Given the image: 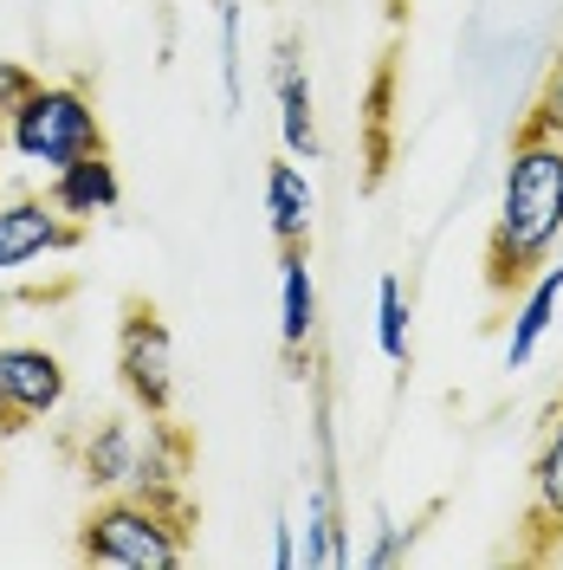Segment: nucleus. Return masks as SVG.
<instances>
[{
    "mask_svg": "<svg viewBox=\"0 0 563 570\" xmlns=\"http://www.w3.org/2000/svg\"><path fill=\"white\" fill-rule=\"evenodd\" d=\"M563 247V142L518 124L498 176V214L486 234V285L518 292V285L557 259Z\"/></svg>",
    "mask_w": 563,
    "mask_h": 570,
    "instance_id": "1",
    "label": "nucleus"
},
{
    "mask_svg": "<svg viewBox=\"0 0 563 570\" xmlns=\"http://www.w3.org/2000/svg\"><path fill=\"white\" fill-rule=\"evenodd\" d=\"M105 142V117L91 105L85 85H66V78H39L20 105L7 110V156L27 163L39 176H59L78 156H98Z\"/></svg>",
    "mask_w": 563,
    "mask_h": 570,
    "instance_id": "2",
    "label": "nucleus"
},
{
    "mask_svg": "<svg viewBox=\"0 0 563 570\" xmlns=\"http://www.w3.org/2000/svg\"><path fill=\"white\" fill-rule=\"evenodd\" d=\"M78 558L110 570H181L188 564V519L137 493H98V505L78 525Z\"/></svg>",
    "mask_w": 563,
    "mask_h": 570,
    "instance_id": "3",
    "label": "nucleus"
},
{
    "mask_svg": "<svg viewBox=\"0 0 563 570\" xmlns=\"http://www.w3.org/2000/svg\"><path fill=\"white\" fill-rule=\"evenodd\" d=\"M117 383L137 415H176V337L156 318V305H130L117 324Z\"/></svg>",
    "mask_w": 563,
    "mask_h": 570,
    "instance_id": "4",
    "label": "nucleus"
},
{
    "mask_svg": "<svg viewBox=\"0 0 563 570\" xmlns=\"http://www.w3.org/2000/svg\"><path fill=\"white\" fill-rule=\"evenodd\" d=\"M71 402V370L46 344L0 337V434H20L33 422H52Z\"/></svg>",
    "mask_w": 563,
    "mask_h": 570,
    "instance_id": "5",
    "label": "nucleus"
},
{
    "mask_svg": "<svg viewBox=\"0 0 563 570\" xmlns=\"http://www.w3.org/2000/svg\"><path fill=\"white\" fill-rule=\"evenodd\" d=\"M78 240L85 227L52 208V195H0V279L27 273L39 259H59Z\"/></svg>",
    "mask_w": 563,
    "mask_h": 570,
    "instance_id": "6",
    "label": "nucleus"
},
{
    "mask_svg": "<svg viewBox=\"0 0 563 570\" xmlns=\"http://www.w3.org/2000/svg\"><path fill=\"white\" fill-rule=\"evenodd\" d=\"M124 493L149 499L162 512H181L188 519V428H176L169 415L142 428V454H137V480Z\"/></svg>",
    "mask_w": 563,
    "mask_h": 570,
    "instance_id": "7",
    "label": "nucleus"
},
{
    "mask_svg": "<svg viewBox=\"0 0 563 570\" xmlns=\"http://www.w3.org/2000/svg\"><path fill=\"white\" fill-rule=\"evenodd\" d=\"M557 305H563V259H544V266L518 285L512 331H505V351H498V363H505L512 376H518V370H531L537 344H544V337H551V324H557Z\"/></svg>",
    "mask_w": 563,
    "mask_h": 570,
    "instance_id": "8",
    "label": "nucleus"
},
{
    "mask_svg": "<svg viewBox=\"0 0 563 570\" xmlns=\"http://www.w3.org/2000/svg\"><path fill=\"white\" fill-rule=\"evenodd\" d=\"M137 454H142V428L130 415H98L78 441V480L91 493H124L137 480Z\"/></svg>",
    "mask_w": 563,
    "mask_h": 570,
    "instance_id": "9",
    "label": "nucleus"
},
{
    "mask_svg": "<svg viewBox=\"0 0 563 570\" xmlns=\"http://www.w3.org/2000/svg\"><path fill=\"white\" fill-rule=\"evenodd\" d=\"M46 195H52V208L59 214H71L78 227H91L98 214H117V202H124V176H117L110 149H98V156L66 163L59 176H46Z\"/></svg>",
    "mask_w": 563,
    "mask_h": 570,
    "instance_id": "10",
    "label": "nucleus"
},
{
    "mask_svg": "<svg viewBox=\"0 0 563 570\" xmlns=\"http://www.w3.org/2000/svg\"><path fill=\"white\" fill-rule=\"evenodd\" d=\"M273 98H279L285 156H298V163H317V105H312V78H305V59H298V39H279V52H273Z\"/></svg>",
    "mask_w": 563,
    "mask_h": 570,
    "instance_id": "11",
    "label": "nucleus"
},
{
    "mask_svg": "<svg viewBox=\"0 0 563 570\" xmlns=\"http://www.w3.org/2000/svg\"><path fill=\"white\" fill-rule=\"evenodd\" d=\"M317 337V285H312V247H279V344L285 363L305 376V351Z\"/></svg>",
    "mask_w": 563,
    "mask_h": 570,
    "instance_id": "12",
    "label": "nucleus"
},
{
    "mask_svg": "<svg viewBox=\"0 0 563 570\" xmlns=\"http://www.w3.org/2000/svg\"><path fill=\"white\" fill-rule=\"evenodd\" d=\"M266 227H273V240H279V247H312L317 188H312V176L298 169V156L266 163Z\"/></svg>",
    "mask_w": 563,
    "mask_h": 570,
    "instance_id": "13",
    "label": "nucleus"
},
{
    "mask_svg": "<svg viewBox=\"0 0 563 570\" xmlns=\"http://www.w3.org/2000/svg\"><path fill=\"white\" fill-rule=\"evenodd\" d=\"M298 564H312V570H337V564H350V538H344V519H337L330 466H324V480H317L312 499H305V551H298Z\"/></svg>",
    "mask_w": 563,
    "mask_h": 570,
    "instance_id": "14",
    "label": "nucleus"
},
{
    "mask_svg": "<svg viewBox=\"0 0 563 570\" xmlns=\"http://www.w3.org/2000/svg\"><path fill=\"white\" fill-rule=\"evenodd\" d=\"M531 525H563V415L531 454Z\"/></svg>",
    "mask_w": 563,
    "mask_h": 570,
    "instance_id": "15",
    "label": "nucleus"
},
{
    "mask_svg": "<svg viewBox=\"0 0 563 570\" xmlns=\"http://www.w3.org/2000/svg\"><path fill=\"white\" fill-rule=\"evenodd\" d=\"M376 351L388 363H408L415 356V305H408V292H402L395 273L376 279Z\"/></svg>",
    "mask_w": 563,
    "mask_h": 570,
    "instance_id": "16",
    "label": "nucleus"
},
{
    "mask_svg": "<svg viewBox=\"0 0 563 570\" xmlns=\"http://www.w3.org/2000/svg\"><path fill=\"white\" fill-rule=\"evenodd\" d=\"M388 98H395V66H376L369 105H363V124H369V188H376L383 169H388Z\"/></svg>",
    "mask_w": 563,
    "mask_h": 570,
    "instance_id": "17",
    "label": "nucleus"
},
{
    "mask_svg": "<svg viewBox=\"0 0 563 570\" xmlns=\"http://www.w3.org/2000/svg\"><path fill=\"white\" fill-rule=\"evenodd\" d=\"M220 13V98L227 110L247 105V85H240V0H214Z\"/></svg>",
    "mask_w": 563,
    "mask_h": 570,
    "instance_id": "18",
    "label": "nucleus"
},
{
    "mask_svg": "<svg viewBox=\"0 0 563 570\" xmlns=\"http://www.w3.org/2000/svg\"><path fill=\"white\" fill-rule=\"evenodd\" d=\"M415 538H422V525H402L388 505H376V538H369L363 564H369V570H395L408 551H415Z\"/></svg>",
    "mask_w": 563,
    "mask_h": 570,
    "instance_id": "19",
    "label": "nucleus"
},
{
    "mask_svg": "<svg viewBox=\"0 0 563 570\" xmlns=\"http://www.w3.org/2000/svg\"><path fill=\"white\" fill-rule=\"evenodd\" d=\"M525 124L563 142V52L551 59V71H544V85H537V98H531V110H525Z\"/></svg>",
    "mask_w": 563,
    "mask_h": 570,
    "instance_id": "20",
    "label": "nucleus"
},
{
    "mask_svg": "<svg viewBox=\"0 0 563 570\" xmlns=\"http://www.w3.org/2000/svg\"><path fill=\"white\" fill-rule=\"evenodd\" d=\"M33 85H39V71L27 66V59H7V52H0V117L20 105V98H27Z\"/></svg>",
    "mask_w": 563,
    "mask_h": 570,
    "instance_id": "21",
    "label": "nucleus"
},
{
    "mask_svg": "<svg viewBox=\"0 0 563 570\" xmlns=\"http://www.w3.org/2000/svg\"><path fill=\"white\" fill-rule=\"evenodd\" d=\"M273 564L279 570H298V532H292V519H273Z\"/></svg>",
    "mask_w": 563,
    "mask_h": 570,
    "instance_id": "22",
    "label": "nucleus"
},
{
    "mask_svg": "<svg viewBox=\"0 0 563 570\" xmlns=\"http://www.w3.org/2000/svg\"><path fill=\"white\" fill-rule=\"evenodd\" d=\"M0 156H7V117H0Z\"/></svg>",
    "mask_w": 563,
    "mask_h": 570,
    "instance_id": "23",
    "label": "nucleus"
}]
</instances>
